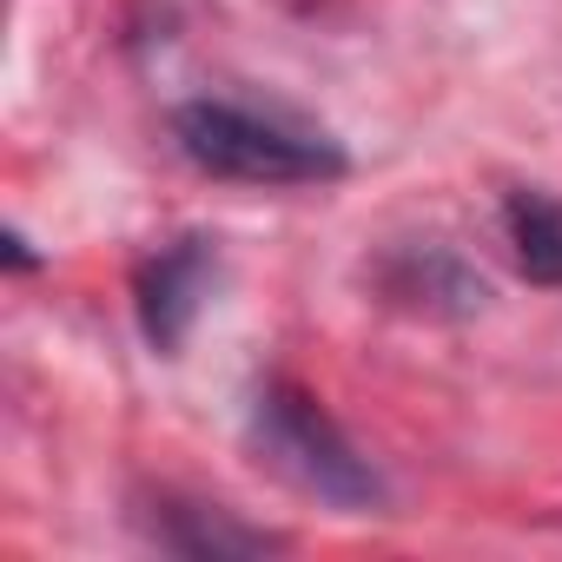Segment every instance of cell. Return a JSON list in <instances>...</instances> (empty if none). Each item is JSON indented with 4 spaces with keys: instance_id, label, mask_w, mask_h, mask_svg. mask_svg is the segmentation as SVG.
<instances>
[{
    "instance_id": "obj_4",
    "label": "cell",
    "mask_w": 562,
    "mask_h": 562,
    "mask_svg": "<svg viewBox=\"0 0 562 562\" xmlns=\"http://www.w3.org/2000/svg\"><path fill=\"white\" fill-rule=\"evenodd\" d=\"M371 285L404 305V312H424V318H470L483 312L490 285L450 251V245H391L378 265H371Z\"/></svg>"
},
{
    "instance_id": "obj_7",
    "label": "cell",
    "mask_w": 562,
    "mask_h": 562,
    "mask_svg": "<svg viewBox=\"0 0 562 562\" xmlns=\"http://www.w3.org/2000/svg\"><path fill=\"white\" fill-rule=\"evenodd\" d=\"M8 258H14V271H34V251H27L21 232H8Z\"/></svg>"
},
{
    "instance_id": "obj_5",
    "label": "cell",
    "mask_w": 562,
    "mask_h": 562,
    "mask_svg": "<svg viewBox=\"0 0 562 562\" xmlns=\"http://www.w3.org/2000/svg\"><path fill=\"white\" fill-rule=\"evenodd\" d=\"M146 529H153L159 549L192 555V562H238V555H278V549H285V536H278V529L238 522L232 509L192 503V496H172V490L146 503Z\"/></svg>"
},
{
    "instance_id": "obj_3",
    "label": "cell",
    "mask_w": 562,
    "mask_h": 562,
    "mask_svg": "<svg viewBox=\"0 0 562 562\" xmlns=\"http://www.w3.org/2000/svg\"><path fill=\"white\" fill-rule=\"evenodd\" d=\"M212 285H218V238H205V232H186V238L159 245L153 258H139L133 318H139V331H146V345L159 358H172L186 345V331L199 325Z\"/></svg>"
},
{
    "instance_id": "obj_2",
    "label": "cell",
    "mask_w": 562,
    "mask_h": 562,
    "mask_svg": "<svg viewBox=\"0 0 562 562\" xmlns=\"http://www.w3.org/2000/svg\"><path fill=\"white\" fill-rule=\"evenodd\" d=\"M251 450L285 476L292 490L331 503V509H384V470L345 437V424L292 378H265L251 391Z\"/></svg>"
},
{
    "instance_id": "obj_6",
    "label": "cell",
    "mask_w": 562,
    "mask_h": 562,
    "mask_svg": "<svg viewBox=\"0 0 562 562\" xmlns=\"http://www.w3.org/2000/svg\"><path fill=\"white\" fill-rule=\"evenodd\" d=\"M503 245L529 285L562 292V199H549L536 186L503 192Z\"/></svg>"
},
{
    "instance_id": "obj_1",
    "label": "cell",
    "mask_w": 562,
    "mask_h": 562,
    "mask_svg": "<svg viewBox=\"0 0 562 562\" xmlns=\"http://www.w3.org/2000/svg\"><path fill=\"white\" fill-rule=\"evenodd\" d=\"M172 146L225 179V186H265V192H285V186H331L351 172L345 146L318 126H299L285 113H258L245 100H186L172 106Z\"/></svg>"
}]
</instances>
